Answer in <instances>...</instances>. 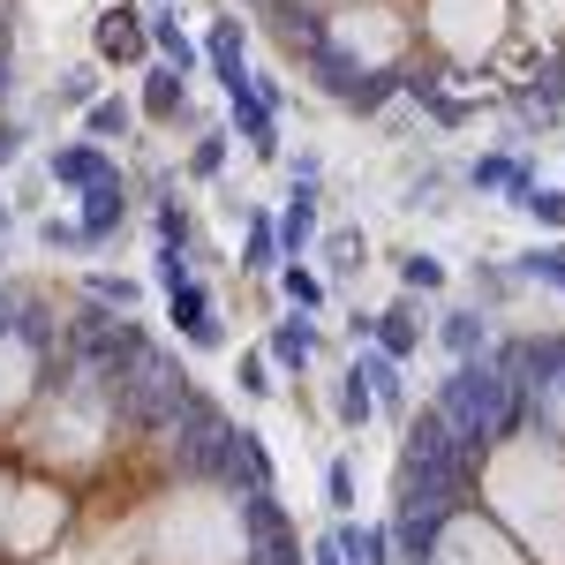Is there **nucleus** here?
Returning <instances> with one entry per match:
<instances>
[{
  "label": "nucleus",
  "mask_w": 565,
  "mask_h": 565,
  "mask_svg": "<svg viewBox=\"0 0 565 565\" xmlns=\"http://www.w3.org/2000/svg\"><path fill=\"white\" fill-rule=\"evenodd\" d=\"M430 407L460 430V445H476V452H482V445H498V437H513L527 415H535V399L513 392L490 362H482V354H476V362H452V377L437 385Z\"/></svg>",
  "instance_id": "1"
},
{
  "label": "nucleus",
  "mask_w": 565,
  "mask_h": 565,
  "mask_svg": "<svg viewBox=\"0 0 565 565\" xmlns=\"http://www.w3.org/2000/svg\"><path fill=\"white\" fill-rule=\"evenodd\" d=\"M189 407H196V377H189L167 348H143L136 370L114 385V415H121L129 430H151V437H167Z\"/></svg>",
  "instance_id": "2"
},
{
  "label": "nucleus",
  "mask_w": 565,
  "mask_h": 565,
  "mask_svg": "<svg viewBox=\"0 0 565 565\" xmlns=\"http://www.w3.org/2000/svg\"><path fill=\"white\" fill-rule=\"evenodd\" d=\"M143 348H151V332L136 317H121V309H106V302H84L76 324H68V362H76V377H90V385H121Z\"/></svg>",
  "instance_id": "3"
},
{
  "label": "nucleus",
  "mask_w": 565,
  "mask_h": 565,
  "mask_svg": "<svg viewBox=\"0 0 565 565\" xmlns=\"http://www.w3.org/2000/svg\"><path fill=\"white\" fill-rule=\"evenodd\" d=\"M167 460L189 482H242V452H234V423L196 392V407L167 430Z\"/></svg>",
  "instance_id": "4"
},
{
  "label": "nucleus",
  "mask_w": 565,
  "mask_h": 565,
  "mask_svg": "<svg viewBox=\"0 0 565 565\" xmlns=\"http://www.w3.org/2000/svg\"><path fill=\"white\" fill-rule=\"evenodd\" d=\"M399 460H407V468H423V476L468 482V468H476V445H460V430H452L437 407H415V415H407V445H399Z\"/></svg>",
  "instance_id": "5"
},
{
  "label": "nucleus",
  "mask_w": 565,
  "mask_h": 565,
  "mask_svg": "<svg viewBox=\"0 0 565 565\" xmlns=\"http://www.w3.org/2000/svg\"><path fill=\"white\" fill-rule=\"evenodd\" d=\"M167 324H174L181 340H189V348H226V324H218V309H212V287H204V279H189V287H181V295H167Z\"/></svg>",
  "instance_id": "6"
},
{
  "label": "nucleus",
  "mask_w": 565,
  "mask_h": 565,
  "mask_svg": "<svg viewBox=\"0 0 565 565\" xmlns=\"http://www.w3.org/2000/svg\"><path fill=\"white\" fill-rule=\"evenodd\" d=\"M76 226H84L90 249H106V242L129 226V181L114 174V181H98V189H84V212H76Z\"/></svg>",
  "instance_id": "7"
},
{
  "label": "nucleus",
  "mask_w": 565,
  "mask_h": 565,
  "mask_svg": "<svg viewBox=\"0 0 565 565\" xmlns=\"http://www.w3.org/2000/svg\"><path fill=\"white\" fill-rule=\"evenodd\" d=\"M45 181H61V189H98V181H114V159L98 151V143H53L45 151Z\"/></svg>",
  "instance_id": "8"
},
{
  "label": "nucleus",
  "mask_w": 565,
  "mask_h": 565,
  "mask_svg": "<svg viewBox=\"0 0 565 565\" xmlns=\"http://www.w3.org/2000/svg\"><path fill=\"white\" fill-rule=\"evenodd\" d=\"M354 377L370 385V399H377V415H392V423H407L415 415V399H407V385H399V362L377 348H354Z\"/></svg>",
  "instance_id": "9"
},
{
  "label": "nucleus",
  "mask_w": 565,
  "mask_h": 565,
  "mask_svg": "<svg viewBox=\"0 0 565 565\" xmlns=\"http://www.w3.org/2000/svg\"><path fill=\"white\" fill-rule=\"evenodd\" d=\"M468 189L505 196V204H527L535 196V174H527V159H513V151H482L476 167H468Z\"/></svg>",
  "instance_id": "10"
},
{
  "label": "nucleus",
  "mask_w": 565,
  "mask_h": 565,
  "mask_svg": "<svg viewBox=\"0 0 565 565\" xmlns=\"http://www.w3.org/2000/svg\"><path fill=\"white\" fill-rule=\"evenodd\" d=\"M204 61H212V76H218L226 98L249 84V45H242V23H234V15H218L212 31H204Z\"/></svg>",
  "instance_id": "11"
},
{
  "label": "nucleus",
  "mask_w": 565,
  "mask_h": 565,
  "mask_svg": "<svg viewBox=\"0 0 565 565\" xmlns=\"http://www.w3.org/2000/svg\"><path fill=\"white\" fill-rule=\"evenodd\" d=\"M226 121H234V136H242V143H249L257 159H279V114H271V106H264L249 84L226 98Z\"/></svg>",
  "instance_id": "12"
},
{
  "label": "nucleus",
  "mask_w": 565,
  "mask_h": 565,
  "mask_svg": "<svg viewBox=\"0 0 565 565\" xmlns=\"http://www.w3.org/2000/svg\"><path fill=\"white\" fill-rule=\"evenodd\" d=\"M98 53L106 61H143L151 53V31H143V15H136L129 0L121 8H98Z\"/></svg>",
  "instance_id": "13"
},
{
  "label": "nucleus",
  "mask_w": 565,
  "mask_h": 565,
  "mask_svg": "<svg viewBox=\"0 0 565 565\" xmlns=\"http://www.w3.org/2000/svg\"><path fill=\"white\" fill-rule=\"evenodd\" d=\"M302 61H309V76L332 90L340 106H354V90H362V76H370V68H362V61H354V53H348L340 39H324L317 53H302Z\"/></svg>",
  "instance_id": "14"
},
{
  "label": "nucleus",
  "mask_w": 565,
  "mask_h": 565,
  "mask_svg": "<svg viewBox=\"0 0 565 565\" xmlns=\"http://www.w3.org/2000/svg\"><path fill=\"white\" fill-rule=\"evenodd\" d=\"M309 242H317V181H295L287 189V212H279V257L302 264Z\"/></svg>",
  "instance_id": "15"
},
{
  "label": "nucleus",
  "mask_w": 565,
  "mask_h": 565,
  "mask_svg": "<svg viewBox=\"0 0 565 565\" xmlns=\"http://www.w3.org/2000/svg\"><path fill=\"white\" fill-rule=\"evenodd\" d=\"M143 31H151V53H159L167 68H181V76H196V61H204V53H196V39L181 31V15L167 8V0H159V8L143 15Z\"/></svg>",
  "instance_id": "16"
},
{
  "label": "nucleus",
  "mask_w": 565,
  "mask_h": 565,
  "mask_svg": "<svg viewBox=\"0 0 565 565\" xmlns=\"http://www.w3.org/2000/svg\"><path fill=\"white\" fill-rule=\"evenodd\" d=\"M370 348L392 354V362H407V354L423 348V317H415V302H392L377 309V324H370Z\"/></svg>",
  "instance_id": "17"
},
{
  "label": "nucleus",
  "mask_w": 565,
  "mask_h": 565,
  "mask_svg": "<svg viewBox=\"0 0 565 565\" xmlns=\"http://www.w3.org/2000/svg\"><path fill=\"white\" fill-rule=\"evenodd\" d=\"M264 354H271V370H309V362H317V324H309L302 309H295V317H279V324H271V340H264Z\"/></svg>",
  "instance_id": "18"
},
{
  "label": "nucleus",
  "mask_w": 565,
  "mask_h": 565,
  "mask_svg": "<svg viewBox=\"0 0 565 565\" xmlns=\"http://www.w3.org/2000/svg\"><path fill=\"white\" fill-rule=\"evenodd\" d=\"M437 348L452 354V362L490 354V324H482V309H445V317H437Z\"/></svg>",
  "instance_id": "19"
},
{
  "label": "nucleus",
  "mask_w": 565,
  "mask_h": 565,
  "mask_svg": "<svg viewBox=\"0 0 565 565\" xmlns=\"http://www.w3.org/2000/svg\"><path fill=\"white\" fill-rule=\"evenodd\" d=\"M181 106H189V76L159 61V68L143 76V106H136V114H143V121H181Z\"/></svg>",
  "instance_id": "20"
},
{
  "label": "nucleus",
  "mask_w": 565,
  "mask_h": 565,
  "mask_svg": "<svg viewBox=\"0 0 565 565\" xmlns=\"http://www.w3.org/2000/svg\"><path fill=\"white\" fill-rule=\"evenodd\" d=\"M399 98H415V106L430 114L437 129H460V121L476 114L468 98H452V90H437V76H399Z\"/></svg>",
  "instance_id": "21"
},
{
  "label": "nucleus",
  "mask_w": 565,
  "mask_h": 565,
  "mask_svg": "<svg viewBox=\"0 0 565 565\" xmlns=\"http://www.w3.org/2000/svg\"><path fill=\"white\" fill-rule=\"evenodd\" d=\"M513 279H521V287H551V295H565V242H535V249H521V257H513Z\"/></svg>",
  "instance_id": "22"
},
{
  "label": "nucleus",
  "mask_w": 565,
  "mask_h": 565,
  "mask_svg": "<svg viewBox=\"0 0 565 565\" xmlns=\"http://www.w3.org/2000/svg\"><path fill=\"white\" fill-rule=\"evenodd\" d=\"M279 264V218L249 204V226H242V271H271Z\"/></svg>",
  "instance_id": "23"
},
{
  "label": "nucleus",
  "mask_w": 565,
  "mask_h": 565,
  "mask_svg": "<svg viewBox=\"0 0 565 565\" xmlns=\"http://www.w3.org/2000/svg\"><path fill=\"white\" fill-rule=\"evenodd\" d=\"M8 340H23L31 354H53V348H61V332H53V309L23 295V302H15V324H8Z\"/></svg>",
  "instance_id": "24"
},
{
  "label": "nucleus",
  "mask_w": 565,
  "mask_h": 565,
  "mask_svg": "<svg viewBox=\"0 0 565 565\" xmlns=\"http://www.w3.org/2000/svg\"><path fill=\"white\" fill-rule=\"evenodd\" d=\"M340 551H348V565H392L399 551H392V527H354L340 521Z\"/></svg>",
  "instance_id": "25"
},
{
  "label": "nucleus",
  "mask_w": 565,
  "mask_h": 565,
  "mask_svg": "<svg viewBox=\"0 0 565 565\" xmlns=\"http://www.w3.org/2000/svg\"><path fill=\"white\" fill-rule=\"evenodd\" d=\"M151 242H159V249H196V226H189V212H181L174 196L151 204Z\"/></svg>",
  "instance_id": "26"
},
{
  "label": "nucleus",
  "mask_w": 565,
  "mask_h": 565,
  "mask_svg": "<svg viewBox=\"0 0 565 565\" xmlns=\"http://www.w3.org/2000/svg\"><path fill=\"white\" fill-rule=\"evenodd\" d=\"M392 98H399V68H370V76H362V90H354V106H348V114H362V121H370V114H385Z\"/></svg>",
  "instance_id": "27"
},
{
  "label": "nucleus",
  "mask_w": 565,
  "mask_h": 565,
  "mask_svg": "<svg viewBox=\"0 0 565 565\" xmlns=\"http://www.w3.org/2000/svg\"><path fill=\"white\" fill-rule=\"evenodd\" d=\"M84 129L106 143V136H129L136 129V106L129 98H98V106H84Z\"/></svg>",
  "instance_id": "28"
},
{
  "label": "nucleus",
  "mask_w": 565,
  "mask_h": 565,
  "mask_svg": "<svg viewBox=\"0 0 565 565\" xmlns=\"http://www.w3.org/2000/svg\"><path fill=\"white\" fill-rule=\"evenodd\" d=\"M332 415H340V430H362V423H370V415H377V399H370V385H362V377H340V399H332Z\"/></svg>",
  "instance_id": "29"
},
{
  "label": "nucleus",
  "mask_w": 565,
  "mask_h": 565,
  "mask_svg": "<svg viewBox=\"0 0 565 565\" xmlns=\"http://www.w3.org/2000/svg\"><path fill=\"white\" fill-rule=\"evenodd\" d=\"M234 452H242L249 490H271V445H264V430H234Z\"/></svg>",
  "instance_id": "30"
},
{
  "label": "nucleus",
  "mask_w": 565,
  "mask_h": 565,
  "mask_svg": "<svg viewBox=\"0 0 565 565\" xmlns=\"http://www.w3.org/2000/svg\"><path fill=\"white\" fill-rule=\"evenodd\" d=\"M399 287H407V295H437V287H445V264H437L430 249H407V257H399Z\"/></svg>",
  "instance_id": "31"
},
{
  "label": "nucleus",
  "mask_w": 565,
  "mask_h": 565,
  "mask_svg": "<svg viewBox=\"0 0 565 565\" xmlns=\"http://www.w3.org/2000/svg\"><path fill=\"white\" fill-rule=\"evenodd\" d=\"M279 295L302 309V317H317V309H324V279H317V271H302V264H287V271H279Z\"/></svg>",
  "instance_id": "32"
},
{
  "label": "nucleus",
  "mask_w": 565,
  "mask_h": 565,
  "mask_svg": "<svg viewBox=\"0 0 565 565\" xmlns=\"http://www.w3.org/2000/svg\"><path fill=\"white\" fill-rule=\"evenodd\" d=\"M84 295H90V302H106V309H121V317H129V309L143 302V287H136V279H114V271H90V279H84Z\"/></svg>",
  "instance_id": "33"
},
{
  "label": "nucleus",
  "mask_w": 565,
  "mask_h": 565,
  "mask_svg": "<svg viewBox=\"0 0 565 565\" xmlns=\"http://www.w3.org/2000/svg\"><path fill=\"white\" fill-rule=\"evenodd\" d=\"M226 143H234L226 129H204V136H196V151H189V174H196V181H218V174H226Z\"/></svg>",
  "instance_id": "34"
},
{
  "label": "nucleus",
  "mask_w": 565,
  "mask_h": 565,
  "mask_svg": "<svg viewBox=\"0 0 565 565\" xmlns=\"http://www.w3.org/2000/svg\"><path fill=\"white\" fill-rule=\"evenodd\" d=\"M151 279H159L167 295H181V287L196 279V249H159V257H151Z\"/></svg>",
  "instance_id": "35"
},
{
  "label": "nucleus",
  "mask_w": 565,
  "mask_h": 565,
  "mask_svg": "<svg viewBox=\"0 0 565 565\" xmlns=\"http://www.w3.org/2000/svg\"><path fill=\"white\" fill-rule=\"evenodd\" d=\"M53 98H61V106H76V114H84V106H98V98H106V90H98V68H90V61H84V68H68Z\"/></svg>",
  "instance_id": "36"
},
{
  "label": "nucleus",
  "mask_w": 565,
  "mask_h": 565,
  "mask_svg": "<svg viewBox=\"0 0 565 565\" xmlns=\"http://www.w3.org/2000/svg\"><path fill=\"white\" fill-rule=\"evenodd\" d=\"M234 385L249 392V399H271V392H279V385H271V354H257V348H249L242 362H234Z\"/></svg>",
  "instance_id": "37"
},
{
  "label": "nucleus",
  "mask_w": 565,
  "mask_h": 565,
  "mask_svg": "<svg viewBox=\"0 0 565 565\" xmlns=\"http://www.w3.org/2000/svg\"><path fill=\"white\" fill-rule=\"evenodd\" d=\"M324 505H332L340 521H354V468H348V460L324 468Z\"/></svg>",
  "instance_id": "38"
},
{
  "label": "nucleus",
  "mask_w": 565,
  "mask_h": 565,
  "mask_svg": "<svg viewBox=\"0 0 565 565\" xmlns=\"http://www.w3.org/2000/svg\"><path fill=\"white\" fill-rule=\"evenodd\" d=\"M521 212L535 218V226H543V234H565V189H535V196H527Z\"/></svg>",
  "instance_id": "39"
},
{
  "label": "nucleus",
  "mask_w": 565,
  "mask_h": 565,
  "mask_svg": "<svg viewBox=\"0 0 565 565\" xmlns=\"http://www.w3.org/2000/svg\"><path fill=\"white\" fill-rule=\"evenodd\" d=\"M430 543H437V527L407 521V513H399V521H392V551H399V558H430Z\"/></svg>",
  "instance_id": "40"
},
{
  "label": "nucleus",
  "mask_w": 565,
  "mask_h": 565,
  "mask_svg": "<svg viewBox=\"0 0 565 565\" xmlns=\"http://www.w3.org/2000/svg\"><path fill=\"white\" fill-rule=\"evenodd\" d=\"M39 242H45V249H76V257L90 249V242H84V226H76V218H45V226H39Z\"/></svg>",
  "instance_id": "41"
},
{
  "label": "nucleus",
  "mask_w": 565,
  "mask_h": 565,
  "mask_svg": "<svg viewBox=\"0 0 565 565\" xmlns=\"http://www.w3.org/2000/svg\"><path fill=\"white\" fill-rule=\"evenodd\" d=\"M324 257H332V271H354V264H362V234H354V226H340V234L324 242Z\"/></svg>",
  "instance_id": "42"
},
{
  "label": "nucleus",
  "mask_w": 565,
  "mask_h": 565,
  "mask_svg": "<svg viewBox=\"0 0 565 565\" xmlns=\"http://www.w3.org/2000/svg\"><path fill=\"white\" fill-rule=\"evenodd\" d=\"M23 143H31L23 121H8V114H0V167H15V159H23Z\"/></svg>",
  "instance_id": "43"
},
{
  "label": "nucleus",
  "mask_w": 565,
  "mask_h": 565,
  "mask_svg": "<svg viewBox=\"0 0 565 565\" xmlns=\"http://www.w3.org/2000/svg\"><path fill=\"white\" fill-rule=\"evenodd\" d=\"M513 287H521V279H505V271H476V295H482V302H490V309L505 302Z\"/></svg>",
  "instance_id": "44"
},
{
  "label": "nucleus",
  "mask_w": 565,
  "mask_h": 565,
  "mask_svg": "<svg viewBox=\"0 0 565 565\" xmlns=\"http://www.w3.org/2000/svg\"><path fill=\"white\" fill-rule=\"evenodd\" d=\"M309 565H348V551H340V527H324V535L309 543Z\"/></svg>",
  "instance_id": "45"
},
{
  "label": "nucleus",
  "mask_w": 565,
  "mask_h": 565,
  "mask_svg": "<svg viewBox=\"0 0 565 565\" xmlns=\"http://www.w3.org/2000/svg\"><path fill=\"white\" fill-rule=\"evenodd\" d=\"M8 98H15V53L0 45V106H8Z\"/></svg>",
  "instance_id": "46"
},
{
  "label": "nucleus",
  "mask_w": 565,
  "mask_h": 565,
  "mask_svg": "<svg viewBox=\"0 0 565 565\" xmlns=\"http://www.w3.org/2000/svg\"><path fill=\"white\" fill-rule=\"evenodd\" d=\"M249 8H257V15H271V23H279V15H287V8H295V0H249Z\"/></svg>",
  "instance_id": "47"
},
{
  "label": "nucleus",
  "mask_w": 565,
  "mask_h": 565,
  "mask_svg": "<svg viewBox=\"0 0 565 565\" xmlns=\"http://www.w3.org/2000/svg\"><path fill=\"white\" fill-rule=\"evenodd\" d=\"M8 324H15V295H0V340H8Z\"/></svg>",
  "instance_id": "48"
},
{
  "label": "nucleus",
  "mask_w": 565,
  "mask_h": 565,
  "mask_svg": "<svg viewBox=\"0 0 565 565\" xmlns=\"http://www.w3.org/2000/svg\"><path fill=\"white\" fill-rule=\"evenodd\" d=\"M8 31H15V8H8V0H0V45H8Z\"/></svg>",
  "instance_id": "49"
},
{
  "label": "nucleus",
  "mask_w": 565,
  "mask_h": 565,
  "mask_svg": "<svg viewBox=\"0 0 565 565\" xmlns=\"http://www.w3.org/2000/svg\"><path fill=\"white\" fill-rule=\"evenodd\" d=\"M8 226H15V212H8V196H0V242H8Z\"/></svg>",
  "instance_id": "50"
}]
</instances>
